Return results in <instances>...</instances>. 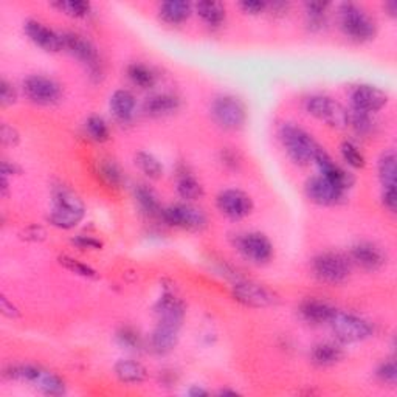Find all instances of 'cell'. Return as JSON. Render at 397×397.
<instances>
[{
    "mask_svg": "<svg viewBox=\"0 0 397 397\" xmlns=\"http://www.w3.org/2000/svg\"><path fill=\"white\" fill-rule=\"evenodd\" d=\"M279 140H281L285 153L296 165H309L311 162H315V157L323 149L312 138L311 133L290 123L279 127Z\"/></svg>",
    "mask_w": 397,
    "mask_h": 397,
    "instance_id": "obj_1",
    "label": "cell"
},
{
    "mask_svg": "<svg viewBox=\"0 0 397 397\" xmlns=\"http://www.w3.org/2000/svg\"><path fill=\"white\" fill-rule=\"evenodd\" d=\"M338 21L344 36L365 42L374 38L376 22L368 16L366 11L355 3H342L338 8Z\"/></svg>",
    "mask_w": 397,
    "mask_h": 397,
    "instance_id": "obj_2",
    "label": "cell"
},
{
    "mask_svg": "<svg viewBox=\"0 0 397 397\" xmlns=\"http://www.w3.org/2000/svg\"><path fill=\"white\" fill-rule=\"evenodd\" d=\"M84 218V203L73 192L57 191L53 201V209L50 212V224L62 230L77 227Z\"/></svg>",
    "mask_w": 397,
    "mask_h": 397,
    "instance_id": "obj_3",
    "label": "cell"
},
{
    "mask_svg": "<svg viewBox=\"0 0 397 397\" xmlns=\"http://www.w3.org/2000/svg\"><path fill=\"white\" fill-rule=\"evenodd\" d=\"M349 258L335 252H326L315 256L312 261V272L317 279L326 284H342L348 279L351 273Z\"/></svg>",
    "mask_w": 397,
    "mask_h": 397,
    "instance_id": "obj_4",
    "label": "cell"
},
{
    "mask_svg": "<svg viewBox=\"0 0 397 397\" xmlns=\"http://www.w3.org/2000/svg\"><path fill=\"white\" fill-rule=\"evenodd\" d=\"M212 116L222 129L238 131L245 125L247 112L241 99L233 95H222L212 104Z\"/></svg>",
    "mask_w": 397,
    "mask_h": 397,
    "instance_id": "obj_5",
    "label": "cell"
},
{
    "mask_svg": "<svg viewBox=\"0 0 397 397\" xmlns=\"http://www.w3.org/2000/svg\"><path fill=\"white\" fill-rule=\"evenodd\" d=\"M306 110L315 118L324 121L331 127H346L349 125V112L334 98L326 95H313L307 98Z\"/></svg>",
    "mask_w": 397,
    "mask_h": 397,
    "instance_id": "obj_6",
    "label": "cell"
},
{
    "mask_svg": "<svg viewBox=\"0 0 397 397\" xmlns=\"http://www.w3.org/2000/svg\"><path fill=\"white\" fill-rule=\"evenodd\" d=\"M329 324L332 326V331H334L338 340H342L343 343H357L366 340L372 334V328L368 321L351 313L337 312Z\"/></svg>",
    "mask_w": 397,
    "mask_h": 397,
    "instance_id": "obj_7",
    "label": "cell"
},
{
    "mask_svg": "<svg viewBox=\"0 0 397 397\" xmlns=\"http://www.w3.org/2000/svg\"><path fill=\"white\" fill-rule=\"evenodd\" d=\"M160 218L171 227L190 231H201L207 227V216L192 205H171L162 209Z\"/></svg>",
    "mask_w": 397,
    "mask_h": 397,
    "instance_id": "obj_8",
    "label": "cell"
},
{
    "mask_svg": "<svg viewBox=\"0 0 397 397\" xmlns=\"http://www.w3.org/2000/svg\"><path fill=\"white\" fill-rule=\"evenodd\" d=\"M62 49H66L70 55L89 67L92 77L99 75V56L97 47L89 39L81 36L78 33H62Z\"/></svg>",
    "mask_w": 397,
    "mask_h": 397,
    "instance_id": "obj_9",
    "label": "cell"
},
{
    "mask_svg": "<svg viewBox=\"0 0 397 397\" xmlns=\"http://www.w3.org/2000/svg\"><path fill=\"white\" fill-rule=\"evenodd\" d=\"M23 92L30 101L40 106H49L61 98L60 84L42 75H31L23 81Z\"/></svg>",
    "mask_w": 397,
    "mask_h": 397,
    "instance_id": "obj_10",
    "label": "cell"
},
{
    "mask_svg": "<svg viewBox=\"0 0 397 397\" xmlns=\"http://www.w3.org/2000/svg\"><path fill=\"white\" fill-rule=\"evenodd\" d=\"M236 247L253 264H266L273 256V245L261 233H245L236 239Z\"/></svg>",
    "mask_w": 397,
    "mask_h": 397,
    "instance_id": "obj_11",
    "label": "cell"
},
{
    "mask_svg": "<svg viewBox=\"0 0 397 397\" xmlns=\"http://www.w3.org/2000/svg\"><path fill=\"white\" fill-rule=\"evenodd\" d=\"M219 212L229 219L239 220L247 218L253 209V202L248 194L239 190H225L216 198Z\"/></svg>",
    "mask_w": 397,
    "mask_h": 397,
    "instance_id": "obj_12",
    "label": "cell"
},
{
    "mask_svg": "<svg viewBox=\"0 0 397 397\" xmlns=\"http://www.w3.org/2000/svg\"><path fill=\"white\" fill-rule=\"evenodd\" d=\"M388 103V95L374 86L361 84L351 92V106L354 112L374 114L383 109Z\"/></svg>",
    "mask_w": 397,
    "mask_h": 397,
    "instance_id": "obj_13",
    "label": "cell"
},
{
    "mask_svg": "<svg viewBox=\"0 0 397 397\" xmlns=\"http://www.w3.org/2000/svg\"><path fill=\"white\" fill-rule=\"evenodd\" d=\"M306 196L313 203L329 207L335 205V203L342 201L344 196V190H342L340 186L332 183L331 180L320 174V176L311 177L306 182Z\"/></svg>",
    "mask_w": 397,
    "mask_h": 397,
    "instance_id": "obj_14",
    "label": "cell"
},
{
    "mask_svg": "<svg viewBox=\"0 0 397 397\" xmlns=\"http://www.w3.org/2000/svg\"><path fill=\"white\" fill-rule=\"evenodd\" d=\"M233 295L238 301L250 307H268L275 303V295L270 290H267L264 285L250 281L236 283L233 285Z\"/></svg>",
    "mask_w": 397,
    "mask_h": 397,
    "instance_id": "obj_15",
    "label": "cell"
},
{
    "mask_svg": "<svg viewBox=\"0 0 397 397\" xmlns=\"http://www.w3.org/2000/svg\"><path fill=\"white\" fill-rule=\"evenodd\" d=\"M155 315L159 324L171 326V328L180 329L185 315L183 303L172 294H165L155 305Z\"/></svg>",
    "mask_w": 397,
    "mask_h": 397,
    "instance_id": "obj_16",
    "label": "cell"
},
{
    "mask_svg": "<svg viewBox=\"0 0 397 397\" xmlns=\"http://www.w3.org/2000/svg\"><path fill=\"white\" fill-rule=\"evenodd\" d=\"M385 253L372 242H359L349 252V261L365 270H377L385 264Z\"/></svg>",
    "mask_w": 397,
    "mask_h": 397,
    "instance_id": "obj_17",
    "label": "cell"
},
{
    "mask_svg": "<svg viewBox=\"0 0 397 397\" xmlns=\"http://www.w3.org/2000/svg\"><path fill=\"white\" fill-rule=\"evenodd\" d=\"M25 33L31 42H34L45 51H53L55 53V51L62 50L61 34L44 25L42 22L28 21L25 23Z\"/></svg>",
    "mask_w": 397,
    "mask_h": 397,
    "instance_id": "obj_18",
    "label": "cell"
},
{
    "mask_svg": "<svg viewBox=\"0 0 397 397\" xmlns=\"http://www.w3.org/2000/svg\"><path fill=\"white\" fill-rule=\"evenodd\" d=\"M315 163H317L320 168V174L324 176L328 180H331L332 183H335L337 186H340L342 190L346 191L349 186L353 185V177L344 171L342 166H338L337 163L331 159L329 154L326 153L324 149H321L318 155L315 157Z\"/></svg>",
    "mask_w": 397,
    "mask_h": 397,
    "instance_id": "obj_19",
    "label": "cell"
},
{
    "mask_svg": "<svg viewBox=\"0 0 397 397\" xmlns=\"http://www.w3.org/2000/svg\"><path fill=\"white\" fill-rule=\"evenodd\" d=\"M300 313H301V317L307 321V323L324 324V323H331V320L334 318L337 311H335V307H332L331 305H328V303L309 298V300L301 303Z\"/></svg>",
    "mask_w": 397,
    "mask_h": 397,
    "instance_id": "obj_20",
    "label": "cell"
},
{
    "mask_svg": "<svg viewBox=\"0 0 397 397\" xmlns=\"http://www.w3.org/2000/svg\"><path fill=\"white\" fill-rule=\"evenodd\" d=\"M180 109V99L172 95V93H159V95H154L148 98L143 104V110L146 115L155 116V118H160V116L171 115L174 112H177Z\"/></svg>",
    "mask_w": 397,
    "mask_h": 397,
    "instance_id": "obj_21",
    "label": "cell"
},
{
    "mask_svg": "<svg viewBox=\"0 0 397 397\" xmlns=\"http://www.w3.org/2000/svg\"><path fill=\"white\" fill-rule=\"evenodd\" d=\"M192 13V5L183 0H169V2H163L159 8V14L162 21L171 25H179V23L185 22Z\"/></svg>",
    "mask_w": 397,
    "mask_h": 397,
    "instance_id": "obj_22",
    "label": "cell"
},
{
    "mask_svg": "<svg viewBox=\"0 0 397 397\" xmlns=\"http://www.w3.org/2000/svg\"><path fill=\"white\" fill-rule=\"evenodd\" d=\"M110 110L116 120H131L136 112V98L129 90H116L110 97Z\"/></svg>",
    "mask_w": 397,
    "mask_h": 397,
    "instance_id": "obj_23",
    "label": "cell"
},
{
    "mask_svg": "<svg viewBox=\"0 0 397 397\" xmlns=\"http://www.w3.org/2000/svg\"><path fill=\"white\" fill-rule=\"evenodd\" d=\"M177 334L179 329L157 323V328L154 329L153 335H151V346L159 354H166L172 351L174 346L177 344Z\"/></svg>",
    "mask_w": 397,
    "mask_h": 397,
    "instance_id": "obj_24",
    "label": "cell"
},
{
    "mask_svg": "<svg viewBox=\"0 0 397 397\" xmlns=\"http://www.w3.org/2000/svg\"><path fill=\"white\" fill-rule=\"evenodd\" d=\"M115 374L125 383H140L144 381L146 370L138 361L120 360L115 365Z\"/></svg>",
    "mask_w": 397,
    "mask_h": 397,
    "instance_id": "obj_25",
    "label": "cell"
},
{
    "mask_svg": "<svg viewBox=\"0 0 397 397\" xmlns=\"http://www.w3.org/2000/svg\"><path fill=\"white\" fill-rule=\"evenodd\" d=\"M196 13L209 27H219L225 21V7L219 2H198Z\"/></svg>",
    "mask_w": 397,
    "mask_h": 397,
    "instance_id": "obj_26",
    "label": "cell"
},
{
    "mask_svg": "<svg viewBox=\"0 0 397 397\" xmlns=\"http://www.w3.org/2000/svg\"><path fill=\"white\" fill-rule=\"evenodd\" d=\"M342 349L335 346L334 343H320L312 351V360L320 366L335 365L338 360H342Z\"/></svg>",
    "mask_w": 397,
    "mask_h": 397,
    "instance_id": "obj_27",
    "label": "cell"
},
{
    "mask_svg": "<svg viewBox=\"0 0 397 397\" xmlns=\"http://www.w3.org/2000/svg\"><path fill=\"white\" fill-rule=\"evenodd\" d=\"M379 177L383 190L396 188V154L394 151H387L383 153L381 160H379Z\"/></svg>",
    "mask_w": 397,
    "mask_h": 397,
    "instance_id": "obj_28",
    "label": "cell"
},
{
    "mask_svg": "<svg viewBox=\"0 0 397 397\" xmlns=\"http://www.w3.org/2000/svg\"><path fill=\"white\" fill-rule=\"evenodd\" d=\"M127 77L132 81L133 84L138 86L140 89H151L155 84V75L153 70H151L148 66L144 64H131L127 67Z\"/></svg>",
    "mask_w": 397,
    "mask_h": 397,
    "instance_id": "obj_29",
    "label": "cell"
},
{
    "mask_svg": "<svg viewBox=\"0 0 397 397\" xmlns=\"http://www.w3.org/2000/svg\"><path fill=\"white\" fill-rule=\"evenodd\" d=\"M177 192L185 201H197L203 196V188L188 172H183L177 180Z\"/></svg>",
    "mask_w": 397,
    "mask_h": 397,
    "instance_id": "obj_30",
    "label": "cell"
},
{
    "mask_svg": "<svg viewBox=\"0 0 397 397\" xmlns=\"http://www.w3.org/2000/svg\"><path fill=\"white\" fill-rule=\"evenodd\" d=\"M136 198L140 208H142L146 214L159 216L160 218L163 208L160 207L159 198H157V196L149 188H146V186L143 185L138 186V188L136 190Z\"/></svg>",
    "mask_w": 397,
    "mask_h": 397,
    "instance_id": "obj_31",
    "label": "cell"
},
{
    "mask_svg": "<svg viewBox=\"0 0 397 397\" xmlns=\"http://www.w3.org/2000/svg\"><path fill=\"white\" fill-rule=\"evenodd\" d=\"M136 165L140 168V171H142L144 176H148L149 179H160L163 174V168L160 165V162L157 160L153 154L137 153Z\"/></svg>",
    "mask_w": 397,
    "mask_h": 397,
    "instance_id": "obj_32",
    "label": "cell"
},
{
    "mask_svg": "<svg viewBox=\"0 0 397 397\" xmlns=\"http://www.w3.org/2000/svg\"><path fill=\"white\" fill-rule=\"evenodd\" d=\"M86 129L87 132H89L90 138L95 140V142L103 143L109 140V126H107V123L101 118V116H98V115L90 116V118L86 123Z\"/></svg>",
    "mask_w": 397,
    "mask_h": 397,
    "instance_id": "obj_33",
    "label": "cell"
},
{
    "mask_svg": "<svg viewBox=\"0 0 397 397\" xmlns=\"http://www.w3.org/2000/svg\"><path fill=\"white\" fill-rule=\"evenodd\" d=\"M36 387H39V389L42 391V393L49 396L64 394V383L61 379L47 371L42 374V377H40V381L36 383Z\"/></svg>",
    "mask_w": 397,
    "mask_h": 397,
    "instance_id": "obj_34",
    "label": "cell"
},
{
    "mask_svg": "<svg viewBox=\"0 0 397 397\" xmlns=\"http://www.w3.org/2000/svg\"><path fill=\"white\" fill-rule=\"evenodd\" d=\"M329 3L324 2H309L306 3V13L309 19V25L311 28H321L326 19V10H328Z\"/></svg>",
    "mask_w": 397,
    "mask_h": 397,
    "instance_id": "obj_35",
    "label": "cell"
},
{
    "mask_svg": "<svg viewBox=\"0 0 397 397\" xmlns=\"http://www.w3.org/2000/svg\"><path fill=\"white\" fill-rule=\"evenodd\" d=\"M55 7L72 17H86L90 13V3L81 2V0H75V2L73 0H70V2H57L55 3Z\"/></svg>",
    "mask_w": 397,
    "mask_h": 397,
    "instance_id": "obj_36",
    "label": "cell"
},
{
    "mask_svg": "<svg viewBox=\"0 0 397 397\" xmlns=\"http://www.w3.org/2000/svg\"><path fill=\"white\" fill-rule=\"evenodd\" d=\"M342 155L344 162L353 168H363L365 166V157L357 149V146L353 144L351 142H344L342 144Z\"/></svg>",
    "mask_w": 397,
    "mask_h": 397,
    "instance_id": "obj_37",
    "label": "cell"
},
{
    "mask_svg": "<svg viewBox=\"0 0 397 397\" xmlns=\"http://www.w3.org/2000/svg\"><path fill=\"white\" fill-rule=\"evenodd\" d=\"M61 264L64 267H67L70 272H73V273H78V275L81 277H95V270L93 268H90L89 266H86L83 264V262H79L77 259H72V258H67V256H64V258H61Z\"/></svg>",
    "mask_w": 397,
    "mask_h": 397,
    "instance_id": "obj_38",
    "label": "cell"
},
{
    "mask_svg": "<svg viewBox=\"0 0 397 397\" xmlns=\"http://www.w3.org/2000/svg\"><path fill=\"white\" fill-rule=\"evenodd\" d=\"M101 172H103V177L106 179L110 185L118 186L121 183V180H123L121 171H120V168L116 166L114 162L103 163V165H101Z\"/></svg>",
    "mask_w": 397,
    "mask_h": 397,
    "instance_id": "obj_39",
    "label": "cell"
},
{
    "mask_svg": "<svg viewBox=\"0 0 397 397\" xmlns=\"http://www.w3.org/2000/svg\"><path fill=\"white\" fill-rule=\"evenodd\" d=\"M377 376L382 382L394 387L397 381V368L394 361H387V363L381 365V368L377 370Z\"/></svg>",
    "mask_w": 397,
    "mask_h": 397,
    "instance_id": "obj_40",
    "label": "cell"
},
{
    "mask_svg": "<svg viewBox=\"0 0 397 397\" xmlns=\"http://www.w3.org/2000/svg\"><path fill=\"white\" fill-rule=\"evenodd\" d=\"M16 98L17 93L14 86L10 84L7 79L0 81V103H2V106H11V104L16 103Z\"/></svg>",
    "mask_w": 397,
    "mask_h": 397,
    "instance_id": "obj_41",
    "label": "cell"
},
{
    "mask_svg": "<svg viewBox=\"0 0 397 397\" xmlns=\"http://www.w3.org/2000/svg\"><path fill=\"white\" fill-rule=\"evenodd\" d=\"M349 123H351L354 129L357 131L359 133H366L368 131L371 129V120H370V115L368 114L354 112L353 115H349Z\"/></svg>",
    "mask_w": 397,
    "mask_h": 397,
    "instance_id": "obj_42",
    "label": "cell"
},
{
    "mask_svg": "<svg viewBox=\"0 0 397 397\" xmlns=\"http://www.w3.org/2000/svg\"><path fill=\"white\" fill-rule=\"evenodd\" d=\"M118 342L121 343V346H125L127 349H137L140 346V337L137 332H133L132 329H123L118 332Z\"/></svg>",
    "mask_w": 397,
    "mask_h": 397,
    "instance_id": "obj_43",
    "label": "cell"
},
{
    "mask_svg": "<svg viewBox=\"0 0 397 397\" xmlns=\"http://www.w3.org/2000/svg\"><path fill=\"white\" fill-rule=\"evenodd\" d=\"M0 138H2V143L5 146H14L19 142V133L16 132L14 127L3 125L2 131H0Z\"/></svg>",
    "mask_w": 397,
    "mask_h": 397,
    "instance_id": "obj_44",
    "label": "cell"
},
{
    "mask_svg": "<svg viewBox=\"0 0 397 397\" xmlns=\"http://www.w3.org/2000/svg\"><path fill=\"white\" fill-rule=\"evenodd\" d=\"M73 244L78 245L79 248H90V250L101 248V242H99L98 239L92 238V236H84V235H79L78 238H75Z\"/></svg>",
    "mask_w": 397,
    "mask_h": 397,
    "instance_id": "obj_45",
    "label": "cell"
},
{
    "mask_svg": "<svg viewBox=\"0 0 397 397\" xmlns=\"http://www.w3.org/2000/svg\"><path fill=\"white\" fill-rule=\"evenodd\" d=\"M382 202H383L385 208H388L391 213H394L396 207H397L396 188H385L382 192Z\"/></svg>",
    "mask_w": 397,
    "mask_h": 397,
    "instance_id": "obj_46",
    "label": "cell"
},
{
    "mask_svg": "<svg viewBox=\"0 0 397 397\" xmlns=\"http://www.w3.org/2000/svg\"><path fill=\"white\" fill-rule=\"evenodd\" d=\"M241 8L245 11V13L259 14V13H262V11L267 10V3L258 2V0H245V2L241 3Z\"/></svg>",
    "mask_w": 397,
    "mask_h": 397,
    "instance_id": "obj_47",
    "label": "cell"
},
{
    "mask_svg": "<svg viewBox=\"0 0 397 397\" xmlns=\"http://www.w3.org/2000/svg\"><path fill=\"white\" fill-rule=\"evenodd\" d=\"M0 307H2L3 315H7L8 318H17V317H19V311H17V307L13 305V303L8 301L7 296L0 298Z\"/></svg>",
    "mask_w": 397,
    "mask_h": 397,
    "instance_id": "obj_48",
    "label": "cell"
},
{
    "mask_svg": "<svg viewBox=\"0 0 397 397\" xmlns=\"http://www.w3.org/2000/svg\"><path fill=\"white\" fill-rule=\"evenodd\" d=\"M190 396H207V391H203V389H201V388H197V387H194L192 389H190V393H188Z\"/></svg>",
    "mask_w": 397,
    "mask_h": 397,
    "instance_id": "obj_49",
    "label": "cell"
}]
</instances>
